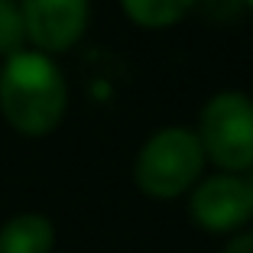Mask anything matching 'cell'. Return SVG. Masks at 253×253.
Here are the masks:
<instances>
[{
  "mask_svg": "<svg viewBox=\"0 0 253 253\" xmlns=\"http://www.w3.org/2000/svg\"><path fill=\"white\" fill-rule=\"evenodd\" d=\"M68 84L52 55L20 49L0 68V114L23 136H45L62 124Z\"/></svg>",
  "mask_w": 253,
  "mask_h": 253,
  "instance_id": "6da1fadb",
  "label": "cell"
},
{
  "mask_svg": "<svg viewBox=\"0 0 253 253\" xmlns=\"http://www.w3.org/2000/svg\"><path fill=\"white\" fill-rule=\"evenodd\" d=\"M205 163L208 159L201 153L195 130H188V126H163L136 153L133 182L143 195L169 201L198 185Z\"/></svg>",
  "mask_w": 253,
  "mask_h": 253,
  "instance_id": "7a4b0ae2",
  "label": "cell"
},
{
  "mask_svg": "<svg viewBox=\"0 0 253 253\" xmlns=\"http://www.w3.org/2000/svg\"><path fill=\"white\" fill-rule=\"evenodd\" d=\"M201 153L221 172L244 175L253 169V97L221 91L201 107L198 130Z\"/></svg>",
  "mask_w": 253,
  "mask_h": 253,
  "instance_id": "3957f363",
  "label": "cell"
},
{
  "mask_svg": "<svg viewBox=\"0 0 253 253\" xmlns=\"http://www.w3.org/2000/svg\"><path fill=\"white\" fill-rule=\"evenodd\" d=\"M188 214L208 234H237L253 217V195L244 175L217 172L198 179L188 198Z\"/></svg>",
  "mask_w": 253,
  "mask_h": 253,
  "instance_id": "277c9868",
  "label": "cell"
},
{
  "mask_svg": "<svg viewBox=\"0 0 253 253\" xmlns=\"http://www.w3.org/2000/svg\"><path fill=\"white\" fill-rule=\"evenodd\" d=\"M26 26V42L36 52H68L88 30L91 0H16Z\"/></svg>",
  "mask_w": 253,
  "mask_h": 253,
  "instance_id": "5b68a950",
  "label": "cell"
},
{
  "mask_svg": "<svg viewBox=\"0 0 253 253\" xmlns=\"http://www.w3.org/2000/svg\"><path fill=\"white\" fill-rule=\"evenodd\" d=\"M55 250V224L45 214L26 211L10 217L0 227V253H52Z\"/></svg>",
  "mask_w": 253,
  "mask_h": 253,
  "instance_id": "8992f818",
  "label": "cell"
},
{
  "mask_svg": "<svg viewBox=\"0 0 253 253\" xmlns=\"http://www.w3.org/2000/svg\"><path fill=\"white\" fill-rule=\"evenodd\" d=\"M195 3L198 0H120L124 13L146 30H163V26L179 23Z\"/></svg>",
  "mask_w": 253,
  "mask_h": 253,
  "instance_id": "52a82bcc",
  "label": "cell"
},
{
  "mask_svg": "<svg viewBox=\"0 0 253 253\" xmlns=\"http://www.w3.org/2000/svg\"><path fill=\"white\" fill-rule=\"evenodd\" d=\"M26 49V26H23V13L16 0H0V55L20 52Z\"/></svg>",
  "mask_w": 253,
  "mask_h": 253,
  "instance_id": "ba28073f",
  "label": "cell"
},
{
  "mask_svg": "<svg viewBox=\"0 0 253 253\" xmlns=\"http://www.w3.org/2000/svg\"><path fill=\"white\" fill-rule=\"evenodd\" d=\"M198 3L208 16H234L244 0H198ZM198 3H195V7H198Z\"/></svg>",
  "mask_w": 253,
  "mask_h": 253,
  "instance_id": "9c48e42d",
  "label": "cell"
},
{
  "mask_svg": "<svg viewBox=\"0 0 253 253\" xmlns=\"http://www.w3.org/2000/svg\"><path fill=\"white\" fill-rule=\"evenodd\" d=\"M221 253H253V231H237L227 237V244H224Z\"/></svg>",
  "mask_w": 253,
  "mask_h": 253,
  "instance_id": "30bf717a",
  "label": "cell"
},
{
  "mask_svg": "<svg viewBox=\"0 0 253 253\" xmlns=\"http://www.w3.org/2000/svg\"><path fill=\"white\" fill-rule=\"evenodd\" d=\"M247 185H250V195H253V169L247 172Z\"/></svg>",
  "mask_w": 253,
  "mask_h": 253,
  "instance_id": "8fae6325",
  "label": "cell"
},
{
  "mask_svg": "<svg viewBox=\"0 0 253 253\" xmlns=\"http://www.w3.org/2000/svg\"><path fill=\"white\" fill-rule=\"evenodd\" d=\"M244 3H247V7H250V10H253V0H244Z\"/></svg>",
  "mask_w": 253,
  "mask_h": 253,
  "instance_id": "7c38bea8",
  "label": "cell"
}]
</instances>
